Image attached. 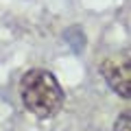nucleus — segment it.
Masks as SVG:
<instances>
[{"label":"nucleus","mask_w":131,"mask_h":131,"mask_svg":"<svg viewBox=\"0 0 131 131\" xmlns=\"http://www.w3.org/2000/svg\"><path fill=\"white\" fill-rule=\"evenodd\" d=\"M20 98L33 116H37L39 120H50L61 112L66 94L52 72L33 68L20 79Z\"/></svg>","instance_id":"obj_1"},{"label":"nucleus","mask_w":131,"mask_h":131,"mask_svg":"<svg viewBox=\"0 0 131 131\" xmlns=\"http://www.w3.org/2000/svg\"><path fill=\"white\" fill-rule=\"evenodd\" d=\"M114 131H131V107L122 109L114 122Z\"/></svg>","instance_id":"obj_3"},{"label":"nucleus","mask_w":131,"mask_h":131,"mask_svg":"<svg viewBox=\"0 0 131 131\" xmlns=\"http://www.w3.org/2000/svg\"><path fill=\"white\" fill-rule=\"evenodd\" d=\"M101 77L120 98H131V48L112 52L101 61Z\"/></svg>","instance_id":"obj_2"}]
</instances>
